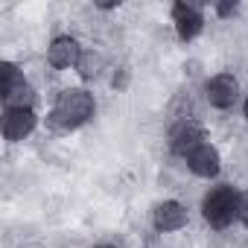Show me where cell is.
Here are the masks:
<instances>
[{
  "instance_id": "obj_1",
  "label": "cell",
  "mask_w": 248,
  "mask_h": 248,
  "mask_svg": "<svg viewBox=\"0 0 248 248\" xmlns=\"http://www.w3.org/2000/svg\"><path fill=\"white\" fill-rule=\"evenodd\" d=\"M93 114V96L85 88H67L59 93L53 105V120L64 129H79L82 123H88Z\"/></svg>"
},
{
  "instance_id": "obj_2",
  "label": "cell",
  "mask_w": 248,
  "mask_h": 248,
  "mask_svg": "<svg viewBox=\"0 0 248 248\" xmlns=\"http://www.w3.org/2000/svg\"><path fill=\"white\" fill-rule=\"evenodd\" d=\"M239 204H242L239 193H236L233 187H228V184H219V187H213V190L204 196V202H202L204 222H207L210 228H228V225L239 216Z\"/></svg>"
},
{
  "instance_id": "obj_3",
  "label": "cell",
  "mask_w": 248,
  "mask_h": 248,
  "mask_svg": "<svg viewBox=\"0 0 248 248\" xmlns=\"http://www.w3.org/2000/svg\"><path fill=\"white\" fill-rule=\"evenodd\" d=\"M0 76H3V105L6 108H32L35 93H32L30 82L24 79V73L12 62L0 64Z\"/></svg>"
},
{
  "instance_id": "obj_4",
  "label": "cell",
  "mask_w": 248,
  "mask_h": 248,
  "mask_svg": "<svg viewBox=\"0 0 248 248\" xmlns=\"http://www.w3.org/2000/svg\"><path fill=\"white\" fill-rule=\"evenodd\" d=\"M172 24L178 30V38L181 41H190V38H196L202 32L204 15H202V9L196 3H184V0H181V3L172 6Z\"/></svg>"
},
{
  "instance_id": "obj_5",
  "label": "cell",
  "mask_w": 248,
  "mask_h": 248,
  "mask_svg": "<svg viewBox=\"0 0 248 248\" xmlns=\"http://www.w3.org/2000/svg\"><path fill=\"white\" fill-rule=\"evenodd\" d=\"M204 93H207V102H210L213 108H231V105L236 102L239 82H236L231 73H219V76H213V79L207 82Z\"/></svg>"
},
{
  "instance_id": "obj_6",
  "label": "cell",
  "mask_w": 248,
  "mask_h": 248,
  "mask_svg": "<svg viewBox=\"0 0 248 248\" xmlns=\"http://www.w3.org/2000/svg\"><path fill=\"white\" fill-rule=\"evenodd\" d=\"M35 129L32 108H6L3 111V138L6 140H24Z\"/></svg>"
},
{
  "instance_id": "obj_7",
  "label": "cell",
  "mask_w": 248,
  "mask_h": 248,
  "mask_svg": "<svg viewBox=\"0 0 248 248\" xmlns=\"http://www.w3.org/2000/svg\"><path fill=\"white\" fill-rule=\"evenodd\" d=\"M204 143V135H202V129L196 126V123L187 117V120H181L178 126L172 129V135H170V146H172V152L175 155H190L196 146H202Z\"/></svg>"
},
{
  "instance_id": "obj_8",
  "label": "cell",
  "mask_w": 248,
  "mask_h": 248,
  "mask_svg": "<svg viewBox=\"0 0 248 248\" xmlns=\"http://www.w3.org/2000/svg\"><path fill=\"white\" fill-rule=\"evenodd\" d=\"M79 59H82V50H79L76 38H67V35L56 38L50 44V50H47V62L53 67H76Z\"/></svg>"
},
{
  "instance_id": "obj_9",
  "label": "cell",
  "mask_w": 248,
  "mask_h": 248,
  "mask_svg": "<svg viewBox=\"0 0 248 248\" xmlns=\"http://www.w3.org/2000/svg\"><path fill=\"white\" fill-rule=\"evenodd\" d=\"M184 161H187V167H190L196 175H202V178H213V175L219 172V152H216L210 143L196 146Z\"/></svg>"
},
{
  "instance_id": "obj_10",
  "label": "cell",
  "mask_w": 248,
  "mask_h": 248,
  "mask_svg": "<svg viewBox=\"0 0 248 248\" xmlns=\"http://www.w3.org/2000/svg\"><path fill=\"white\" fill-rule=\"evenodd\" d=\"M187 225V210L178 202H164L155 207V228L158 231H178Z\"/></svg>"
},
{
  "instance_id": "obj_11",
  "label": "cell",
  "mask_w": 248,
  "mask_h": 248,
  "mask_svg": "<svg viewBox=\"0 0 248 248\" xmlns=\"http://www.w3.org/2000/svg\"><path fill=\"white\" fill-rule=\"evenodd\" d=\"M79 73L85 76V79H93L96 73H99V67H102V56H96V53H82V59H79Z\"/></svg>"
},
{
  "instance_id": "obj_12",
  "label": "cell",
  "mask_w": 248,
  "mask_h": 248,
  "mask_svg": "<svg viewBox=\"0 0 248 248\" xmlns=\"http://www.w3.org/2000/svg\"><path fill=\"white\" fill-rule=\"evenodd\" d=\"M239 219L248 225V196H245V199H242V204H239Z\"/></svg>"
},
{
  "instance_id": "obj_13",
  "label": "cell",
  "mask_w": 248,
  "mask_h": 248,
  "mask_svg": "<svg viewBox=\"0 0 248 248\" xmlns=\"http://www.w3.org/2000/svg\"><path fill=\"white\" fill-rule=\"evenodd\" d=\"M245 117H248V99H245Z\"/></svg>"
},
{
  "instance_id": "obj_14",
  "label": "cell",
  "mask_w": 248,
  "mask_h": 248,
  "mask_svg": "<svg viewBox=\"0 0 248 248\" xmlns=\"http://www.w3.org/2000/svg\"><path fill=\"white\" fill-rule=\"evenodd\" d=\"M102 248H111V245H102Z\"/></svg>"
}]
</instances>
